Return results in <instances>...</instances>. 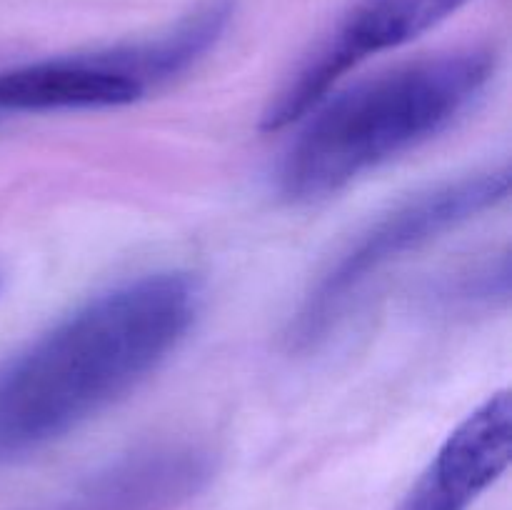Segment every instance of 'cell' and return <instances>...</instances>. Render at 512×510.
<instances>
[{"instance_id": "cell-8", "label": "cell", "mask_w": 512, "mask_h": 510, "mask_svg": "<svg viewBox=\"0 0 512 510\" xmlns=\"http://www.w3.org/2000/svg\"><path fill=\"white\" fill-rule=\"evenodd\" d=\"M0 290H3V275H0Z\"/></svg>"}, {"instance_id": "cell-7", "label": "cell", "mask_w": 512, "mask_h": 510, "mask_svg": "<svg viewBox=\"0 0 512 510\" xmlns=\"http://www.w3.org/2000/svg\"><path fill=\"white\" fill-rule=\"evenodd\" d=\"M512 458V400L490 395L448 435L398 510H468Z\"/></svg>"}, {"instance_id": "cell-5", "label": "cell", "mask_w": 512, "mask_h": 510, "mask_svg": "<svg viewBox=\"0 0 512 510\" xmlns=\"http://www.w3.org/2000/svg\"><path fill=\"white\" fill-rule=\"evenodd\" d=\"M153 90L133 43L70 58H50L0 73V110L50 113L138 103Z\"/></svg>"}, {"instance_id": "cell-4", "label": "cell", "mask_w": 512, "mask_h": 510, "mask_svg": "<svg viewBox=\"0 0 512 510\" xmlns=\"http://www.w3.org/2000/svg\"><path fill=\"white\" fill-rule=\"evenodd\" d=\"M465 3L468 0H350L270 100L260 128L278 133L305 120L350 70L373 55L413 43Z\"/></svg>"}, {"instance_id": "cell-3", "label": "cell", "mask_w": 512, "mask_h": 510, "mask_svg": "<svg viewBox=\"0 0 512 510\" xmlns=\"http://www.w3.org/2000/svg\"><path fill=\"white\" fill-rule=\"evenodd\" d=\"M508 193V168H490L420 190L380 215L358 238L350 240L348 248L305 293L285 330L288 348L295 353L318 348L380 273L408 258V253L488 213L503 203Z\"/></svg>"}, {"instance_id": "cell-2", "label": "cell", "mask_w": 512, "mask_h": 510, "mask_svg": "<svg viewBox=\"0 0 512 510\" xmlns=\"http://www.w3.org/2000/svg\"><path fill=\"white\" fill-rule=\"evenodd\" d=\"M498 70L490 45H468L373 75L313 110L285 150L278 188L313 203L428 143L475 108Z\"/></svg>"}, {"instance_id": "cell-6", "label": "cell", "mask_w": 512, "mask_h": 510, "mask_svg": "<svg viewBox=\"0 0 512 510\" xmlns=\"http://www.w3.org/2000/svg\"><path fill=\"white\" fill-rule=\"evenodd\" d=\"M213 475V455L200 445H145L95 470L45 510H180Z\"/></svg>"}, {"instance_id": "cell-1", "label": "cell", "mask_w": 512, "mask_h": 510, "mask_svg": "<svg viewBox=\"0 0 512 510\" xmlns=\"http://www.w3.org/2000/svg\"><path fill=\"white\" fill-rule=\"evenodd\" d=\"M198 283L148 273L115 285L0 363V465L78 430L155 373L193 328Z\"/></svg>"}]
</instances>
